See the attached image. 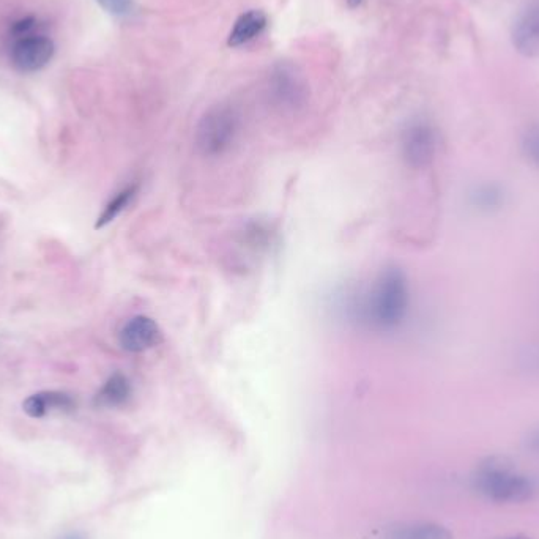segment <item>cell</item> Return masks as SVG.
Listing matches in <instances>:
<instances>
[{
    "mask_svg": "<svg viewBox=\"0 0 539 539\" xmlns=\"http://www.w3.org/2000/svg\"><path fill=\"white\" fill-rule=\"evenodd\" d=\"M97 4L106 13L117 16V18H125V16L131 15L134 10V0H97Z\"/></svg>",
    "mask_w": 539,
    "mask_h": 539,
    "instance_id": "obj_17",
    "label": "cell"
},
{
    "mask_svg": "<svg viewBox=\"0 0 539 539\" xmlns=\"http://www.w3.org/2000/svg\"><path fill=\"white\" fill-rule=\"evenodd\" d=\"M37 27V19L34 16H26V18L19 19L16 23H13L12 34L16 38L30 37L32 30Z\"/></svg>",
    "mask_w": 539,
    "mask_h": 539,
    "instance_id": "obj_18",
    "label": "cell"
},
{
    "mask_svg": "<svg viewBox=\"0 0 539 539\" xmlns=\"http://www.w3.org/2000/svg\"><path fill=\"white\" fill-rule=\"evenodd\" d=\"M133 388H131L130 380L122 372L112 374L105 385L100 388L97 396H95V404L98 407H120L127 404L131 398Z\"/></svg>",
    "mask_w": 539,
    "mask_h": 539,
    "instance_id": "obj_13",
    "label": "cell"
},
{
    "mask_svg": "<svg viewBox=\"0 0 539 539\" xmlns=\"http://www.w3.org/2000/svg\"><path fill=\"white\" fill-rule=\"evenodd\" d=\"M240 131V116L231 105L212 106L198 122L194 142L202 157L216 158L232 149Z\"/></svg>",
    "mask_w": 539,
    "mask_h": 539,
    "instance_id": "obj_3",
    "label": "cell"
},
{
    "mask_svg": "<svg viewBox=\"0 0 539 539\" xmlns=\"http://www.w3.org/2000/svg\"><path fill=\"white\" fill-rule=\"evenodd\" d=\"M409 279L399 268L380 273L360 305L355 308L358 320L377 333H393L404 325L410 313Z\"/></svg>",
    "mask_w": 539,
    "mask_h": 539,
    "instance_id": "obj_1",
    "label": "cell"
},
{
    "mask_svg": "<svg viewBox=\"0 0 539 539\" xmlns=\"http://www.w3.org/2000/svg\"><path fill=\"white\" fill-rule=\"evenodd\" d=\"M516 368L528 377L539 379V342H530L517 350Z\"/></svg>",
    "mask_w": 539,
    "mask_h": 539,
    "instance_id": "obj_15",
    "label": "cell"
},
{
    "mask_svg": "<svg viewBox=\"0 0 539 539\" xmlns=\"http://www.w3.org/2000/svg\"><path fill=\"white\" fill-rule=\"evenodd\" d=\"M361 4H363V0H347V5L350 8H358Z\"/></svg>",
    "mask_w": 539,
    "mask_h": 539,
    "instance_id": "obj_20",
    "label": "cell"
},
{
    "mask_svg": "<svg viewBox=\"0 0 539 539\" xmlns=\"http://www.w3.org/2000/svg\"><path fill=\"white\" fill-rule=\"evenodd\" d=\"M525 445H527L528 450L539 454V428L528 432L527 439H525Z\"/></svg>",
    "mask_w": 539,
    "mask_h": 539,
    "instance_id": "obj_19",
    "label": "cell"
},
{
    "mask_svg": "<svg viewBox=\"0 0 539 539\" xmlns=\"http://www.w3.org/2000/svg\"><path fill=\"white\" fill-rule=\"evenodd\" d=\"M439 150V134L428 120H413L401 136L402 160L412 169H426L434 163Z\"/></svg>",
    "mask_w": 539,
    "mask_h": 539,
    "instance_id": "obj_4",
    "label": "cell"
},
{
    "mask_svg": "<svg viewBox=\"0 0 539 539\" xmlns=\"http://www.w3.org/2000/svg\"><path fill=\"white\" fill-rule=\"evenodd\" d=\"M268 18L262 10H250L243 15L238 16L235 21L234 27H232L231 34L227 37V45L231 48H238V46L246 45L250 43L254 38L267 29Z\"/></svg>",
    "mask_w": 539,
    "mask_h": 539,
    "instance_id": "obj_11",
    "label": "cell"
},
{
    "mask_svg": "<svg viewBox=\"0 0 539 539\" xmlns=\"http://www.w3.org/2000/svg\"><path fill=\"white\" fill-rule=\"evenodd\" d=\"M56 45L51 38L30 35L19 38L12 48V65L19 73H35L45 68L53 60Z\"/></svg>",
    "mask_w": 539,
    "mask_h": 539,
    "instance_id": "obj_6",
    "label": "cell"
},
{
    "mask_svg": "<svg viewBox=\"0 0 539 539\" xmlns=\"http://www.w3.org/2000/svg\"><path fill=\"white\" fill-rule=\"evenodd\" d=\"M467 202L475 212L492 215L500 212L508 202L505 186L497 182H480L470 188Z\"/></svg>",
    "mask_w": 539,
    "mask_h": 539,
    "instance_id": "obj_9",
    "label": "cell"
},
{
    "mask_svg": "<svg viewBox=\"0 0 539 539\" xmlns=\"http://www.w3.org/2000/svg\"><path fill=\"white\" fill-rule=\"evenodd\" d=\"M522 153L533 166L539 168V127L530 128L522 138Z\"/></svg>",
    "mask_w": 539,
    "mask_h": 539,
    "instance_id": "obj_16",
    "label": "cell"
},
{
    "mask_svg": "<svg viewBox=\"0 0 539 539\" xmlns=\"http://www.w3.org/2000/svg\"><path fill=\"white\" fill-rule=\"evenodd\" d=\"M67 539H82V538H81V536L73 535V536H68Z\"/></svg>",
    "mask_w": 539,
    "mask_h": 539,
    "instance_id": "obj_22",
    "label": "cell"
},
{
    "mask_svg": "<svg viewBox=\"0 0 539 539\" xmlns=\"http://www.w3.org/2000/svg\"><path fill=\"white\" fill-rule=\"evenodd\" d=\"M447 527L434 522L396 524L387 532V539H453Z\"/></svg>",
    "mask_w": 539,
    "mask_h": 539,
    "instance_id": "obj_12",
    "label": "cell"
},
{
    "mask_svg": "<svg viewBox=\"0 0 539 539\" xmlns=\"http://www.w3.org/2000/svg\"><path fill=\"white\" fill-rule=\"evenodd\" d=\"M476 494L499 505L528 502L536 494L535 481L517 472L516 465L503 456H489L472 473Z\"/></svg>",
    "mask_w": 539,
    "mask_h": 539,
    "instance_id": "obj_2",
    "label": "cell"
},
{
    "mask_svg": "<svg viewBox=\"0 0 539 539\" xmlns=\"http://www.w3.org/2000/svg\"><path fill=\"white\" fill-rule=\"evenodd\" d=\"M139 186L130 185L127 188H123L122 191L114 196L111 201L106 204L105 210L98 216L97 223H95V229H103V227L111 224L116 220L117 216L122 215L125 210L128 209V205L134 201V198L138 196Z\"/></svg>",
    "mask_w": 539,
    "mask_h": 539,
    "instance_id": "obj_14",
    "label": "cell"
},
{
    "mask_svg": "<svg viewBox=\"0 0 539 539\" xmlns=\"http://www.w3.org/2000/svg\"><path fill=\"white\" fill-rule=\"evenodd\" d=\"M76 401L64 391H41L23 402V410L30 418H45L51 412H73Z\"/></svg>",
    "mask_w": 539,
    "mask_h": 539,
    "instance_id": "obj_10",
    "label": "cell"
},
{
    "mask_svg": "<svg viewBox=\"0 0 539 539\" xmlns=\"http://www.w3.org/2000/svg\"><path fill=\"white\" fill-rule=\"evenodd\" d=\"M268 90L273 103L287 111L302 108L308 100V89L302 76L292 65H276L268 79Z\"/></svg>",
    "mask_w": 539,
    "mask_h": 539,
    "instance_id": "obj_5",
    "label": "cell"
},
{
    "mask_svg": "<svg viewBox=\"0 0 539 539\" xmlns=\"http://www.w3.org/2000/svg\"><path fill=\"white\" fill-rule=\"evenodd\" d=\"M161 341V330L155 320L147 316H136L123 325L119 333V344L131 354H142L153 349Z\"/></svg>",
    "mask_w": 539,
    "mask_h": 539,
    "instance_id": "obj_8",
    "label": "cell"
},
{
    "mask_svg": "<svg viewBox=\"0 0 539 539\" xmlns=\"http://www.w3.org/2000/svg\"><path fill=\"white\" fill-rule=\"evenodd\" d=\"M505 539H532V538H528V536H524V535H517V536H510V538H505Z\"/></svg>",
    "mask_w": 539,
    "mask_h": 539,
    "instance_id": "obj_21",
    "label": "cell"
},
{
    "mask_svg": "<svg viewBox=\"0 0 539 539\" xmlns=\"http://www.w3.org/2000/svg\"><path fill=\"white\" fill-rule=\"evenodd\" d=\"M511 41L521 56L539 57V0H532L519 12L511 29Z\"/></svg>",
    "mask_w": 539,
    "mask_h": 539,
    "instance_id": "obj_7",
    "label": "cell"
}]
</instances>
